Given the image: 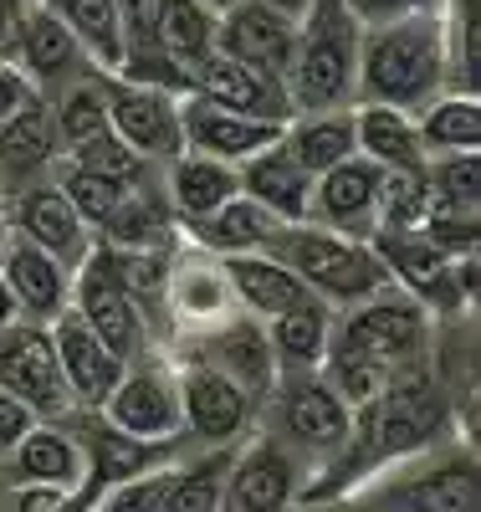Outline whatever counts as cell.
Here are the masks:
<instances>
[{
  "label": "cell",
  "mask_w": 481,
  "mask_h": 512,
  "mask_svg": "<svg viewBox=\"0 0 481 512\" xmlns=\"http://www.w3.org/2000/svg\"><path fill=\"white\" fill-rule=\"evenodd\" d=\"M425 190L441 200H481V154H430Z\"/></svg>",
  "instance_id": "43"
},
{
  "label": "cell",
  "mask_w": 481,
  "mask_h": 512,
  "mask_svg": "<svg viewBox=\"0 0 481 512\" xmlns=\"http://www.w3.org/2000/svg\"><path fill=\"white\" fill-rule=\"evenodd\" d=\"M174 456H180V451H174ZM174 456H164V461L144 466V472L123 477V482L98 487L93 497H87V507H82V512H159L164 487H169V466H174Z\"/></svg>",
  "instance_id": "42"
},
{
  "label": "cell",
  "mask_w": 481,
  "mask_h": 512,
  "mask_svg": "<svg viewBox=\"0 0 481 512\" xmlns=\"http://www.w3.org/2000/svg\"><path fill=\"white\" fill-rule=\"evenodd\" d=\"M435 328H441V318L420 297H410L400 287H379L333 313L328 354H359V359H379L389 369H400V364L430 354Z\"/></svg>",
  "instance_id": "4"
},
{
  "label": "cell",
  "mask_w": 481,
  "mask_h": 512,
  "mask_svg": "<svg viewBox=\"0 0 481 512\" xmlns=\"http://www.w3.org/2000/svg\"><path fill=\"white\" fill-rule=\"evenodd\" d=\"M180 134H185V149H195V154L246 164L251 154H261L267 144L282 139V123L246 118V113H231L221 103H205L195 93H180Z\"/></svg>",
  "instance_id": "22"
},
{
  "label": "cell",
  "mask_w": 481,
  "mask_h": 512,
  "mask_svg": "<svg viewBox=\"0 0 481 512\" xmlns=\"http://www.w3.org/2000/svg\"><path fill=\"white\" fill-rule=\"evenodd\" d=\"M446 88L476 93L471 82V16L446 6H410L359 36V103L420 113Z\"/></svg>",
  "instance_id": "1"
},
{
  "label": "cell",
  "mask_w": 481,
  "mask_h": 512,
  "mask_svg": "<svg viewBox=\"0 0 481 512\" xmlns=\"http://www.w3.org/2000/svg\"><path fill=\"white\" fill-rule=\"evenodd\" d=\"M21 313H16V297L6 292V282H0V328H6V323H16Z\"/></svg>",
  "instance_id": "51"
},
{
  "label": "cell",
  "mask_w": 481,
  "mask_h": 512,
  "mask_svg": "<svg viewBox=\"0 0 481 512\" xmlns=\"http://www.w3.org/2000/svg\"><path fill=\"white\" fill-rule=\"evenodd\" d=\"M52 185L72 200V210L93 226V236L103 231V221L113 216V210L123 205V195H128V185H118V180H103V175H93V169H82V164H72V159H57V169H52Z\"/></svg>",
  "instance_id": "37"
},
{
  "label": "cell",
  "mask_w": 481,
  "mask_h": 512,
  "mask_svg": "<svg viewBox=\"0 0 481 512\" xmlns=\"http://www.w3.org/2000/svg\"><path fill=\"white\" fill-rule=\"evenodd\" d=\"M52 21H62V31L82 47V57L98 72H118L123 67V21H118V0H36Z\"/></svg>",
  "instance_id": "29"
},
{
  "label": "cell",
  "mask_w": 481,
  "mask_h": 512,
  "mask_svg": "<svg viewBox=\"0 0 481 512\" xmlns=\"http://www.w3.org/2000/svg\"><path fill=\"white\" fill-rule=\"evenodd\" d=\"M425 169H384L379 175V205H374V231H415L425 216Z\"/></svg>",
  "instance_id": "40"
},
{
  "label": "cell",
  "mask_w": 481,
  "mask_h": 512,
  "mask_svg": "<svg viewBox=\"0 0 481 512\" xmlns=\"http://www.w3.org/2000/svg\"><path fill=\"white\" fill-rule=\"evenodd\" d=\"M16 16H21V0H0V52H11V36H16Z\"/></svg>",
  "instance_id": "49"
},
{
  "label": "cell",
  "mask_w": 481,
  "mask_h": 512,
  "mask_svg": "<svg viewBox=\"0 0 481 512\" xmlns=\"http://www.w3.org/2000/svg\"><path fill=\"white\" fill-rule=\"evenodd\" d=\"M0 241H6V221H0Z\"/></svg>",
  "instance_id": "54"
},
{
  "label": "cell",
  "mask_w": 481,
  "mask_h": 512,
  "mask_svg": "<svg viewBox=\"0 0 481 512\" xmlns=\"http://www.w3.org/2000/svg\"><path fill=\"white\" fill-rule=\"evenodd\" d=\"M0 282L16 297V313L26 323H52L57 313L72 308V267L11 231L0 241Z\"/></svg>",
  "instance_id": "18"
},
{
  "label": "cell",
  "mask_w": 481,
  "mask_h": 512,
  "mask_svg": "<svg viewBox=\"0 0 481 512\" xmlns=\"http://www.w3.org/2000/svg\"><path fill=\"white\" fill-rule=\"evenodd\" d=\"M72 313L93 328L123 364H134V359L164 349L159 338H154V328H149V318L139 313V303L113 282V272L103 267L98 251H87V262L72 272Z\"/></svg>",
  "instance_id": "10"
},
{
  "label": "cell",
  "mask_w": 481,
  "mask_h": 512,
  "mask_svg": "<svg viewBox=\"0 0 481 512\" xmlns=\"http://www.w3.org/2000/svg\"><path fill=\"white\" fill-rule=\"evenodd\" d=\"M154 185H159V195L169 205V216L180 221V226H195V221H205L210 210H221L241 190V175H236V164H226V159L180 149L174 159L159 164Z\"/></svg>",
  "instance_id": "23"
},
{
  "label": "cell",
  "mask_w": 481,
  "mask_h": 512,
  "mask_svg": "<svg viewBox=\"0 0 481 512\" xmlns=\"http://www.w3.org/2000/svg\"><path fill=\"white\" fill-rule=\"evenodd\" d=\"M0 221H6L11 236H26L31 246L52 251L57 262H67L72 272L87 262V251L98 246L93 226L72 210V200L52 185V175L36 180V185H21L16 195L0 200Z\"/></svg>",
  "instance_id": "12"
},
{
  "label": "cell",
  "mask_w": 481,
  "mask_h": 512,
  "mask_svg": "<svg viewBox=\"0 0 481 512\" xmlns=\"http://www.w3.org/2000/svg\"><path fill=\"white\" fill-rule=\"evenodd\" d=\"M420 231L441 251H451V256L476 251V241H481V200H441V195H430L425 216H420Z\"/></svg>",
  "instance_id": "41"
},
{
  "label": "cell",
  "mask_w": 481,
  "mask_h": 512,
  "mask_svg": "<svg viewBox=\"0 0 481 512\" xmlns=\"http://www.w3.org/2000/svg\"><path fill=\"white\" fill-rule=\"evenodd\" d=\"M379 175H384V169L369 164L364 154L323 169V175L313 180L308 221H313V226H328V231H338V236L369 241V236H374V205H379Z\"/></svg>",
  "instance_id": "19"
},
{
  "label": "cell",
  "mask_w": 481,
  "mask_h": 512,
  "mask_svg": "<svg viewBox=\"0 0 481 512\" xmlns=\"http://www.w3.org/2000/svg\"><path fill=\"white\" fill-rule=\"evenodd\" d=\"M226 262V277H231V292H236V308L251 313V318H277L282 308H292L297 297H308L302 277L272 251H241V256H221Z\"/></svg>",
  "instance_id": "28"
},
{
  "label": "cell",
  "mask_w": 481,
  "mask_h": 512,
  "mask_svg": "<svg viewBox=\"0 0 481 512\" xmlns=\"http://www.w3.org/2000/svg\"><path fill=\"white\" fill-rule=\"evenodd\" d=\"M267 6H277L282 16H292V21H302V16H308V6H313V0H267Z\"/></svg>",
  "instance_id": "50"
},
{
  "label": "cell",
  "mask_w": 481,
  "mask_h": 512,
  "mask_svg": "<svg viewBox=\"0 0 481 512\" xmlns=\"http://www.w3.org/2000/svg\"><path fill=\"white\" fill-rule=\"evenodd\" d=\"M47 333H52L57 369H62V384H67L72 405H77V410H98V405L108 400V390L118 384V374H123V359H118L72 308L57 313V318L47 323Z\"/></svg>",
  "instance_id": "20"
},
{
  "label": "cell",
  "mask_w": 481,
  "mask_h": 512,
  "mask_svg": "<svg viewBox=\"0 0 481 512\" xmlns=\"http://www.w3.org/2000/svg\"><path fill=\"white\" fill-rule=\"evenodd\" d=\"M354 144L379 169H425V144L415 134V113L389 103H354Z\"/></svg>",
  "instance_id": "30"
},
{
  "label": "cell",
  "mask_w": 481,
  "mask_h": 512,
  "mask_svg": "<svg viewBox=\"0 0 481 512\" xmlns=\"http://www.w3.org/2000/svg\"><path fill=\"white\" fill-rule=\"evenodd\" d=\"M277 231H282V221L272 216V210H261L251 195H231L221 210H210L205 221H195V226H180V236L185 241H195L200 251H210V256H241V251H272V241H277Z\"/></svg>",
  "instance_id": "27"
},
{
  "label": "cell",
  "mask_w": 481,
  "mask_h": 512,
  "mask_svg": "<svg viewBox=\"0 0 481 512\" xmlns=\"http://www.w3.org/2000/svg\"><path fill=\"white\" fill-rule=\"evenodd\" d=\"M98 415L113 431L149 441V446H185V415H180V384H174V359L144 354L134 364H123L118 384L108 390V400L98 405Z\"/></svg>",
  "instance_id": "7"
},
{
  "label": "cell",
  "mask_w": 481,
  "mask_h": 512,
  "mask_svg": "<svg viewBox=\"0 0 481 512\" xmlns=\"http://www.w3.org/2000/svg\"><path fill=\"white\" fill-rule=\"evenodd\" d=\"M236 175H241V195H251L261 210H272V216L282 226L292 221H308V200H313V175L302 169L287 144H267L261 154H251L246 164H236Z\"/></svg>",
  "instance_id": "25"
},
{
  "label": "cell",
  "mask_w": 481,
  "mask_h": 512,
  "mask_svg": "<svg viewBox=\"0 0 481 512\" xmlns=\"http://www.w3.org/2000/svg\"><path fill=\"white\" fill-rule=\"evenodd\" d=\"M200 6H210L215 16H221V11H231V6H236V0H200Z\"/></svg>",
  "instance_id": "52"
},
{
  "label": "cell",
  "mask_w": 481,
  "mask_h": 512,
  "mask_svg": "<svg viewBox=\"0 0 481 512\" xmlns=\"http://www.w3.org/2000/svg\"><path fill=\"white\" fill-rule=\"evenodd\" d=\"M31 425H36V410H31V405H21L16 395L0 390V456H6V451L31 431Z\"/></svg>",
  "instance_id": "46"
},
{
  "label": "cell",
  "mask_w": 481,
  "mask_h": 512,
  "mask_svg": "<svg viewBox=\"0 0 481 512\" xmlns=\"http://www.w3.org/2000/svg\"><path fill=\"white\" fill-rule=\"evenodd\" d=\"M52 108V123H57V139H62V154L98 139L108 128V72H82L77 82H67V88H57L47 98Z\"/></svg>",
  "instance_id": "36"
},
{
  "label": "cell",
  "mask_w": 481,
  "mask_h": 512,
  "mask_svg": "<svg viewBox=\"0 0 481 512\" xmlns=\"http://www.w3.org/2000/svg\"><path fill=\"white\" fill-rule=\"evenodd\" d=\"M0 390L16 395L21 405L36 410V420H67L77 415L62 369H57V349H52V333L47 323H6L0 328Z\"/></svg>",
  "instance_id": "11"
},
{
  "label": "cell",
  "mask_w": 481,
  "mask_h": 512,
  "mask_svg": "<svg viewBox=\"0 0 481 512\" xmlns=\"http://www.w3.org/2000/svg\"><path fill=\"white\" fill-rule=\"evenodd\" d=\"M169 354H195V359L215 364L221 374H231L256 405L267 400L272 384H277V359H272V344H267V328H261V318H251V313H236L221 328H210V333L190 338V344L169 349Z\"/></svg>",
  "instance_id": "15"
},
{
  "label": "cell",
  "mask_w": 481,
  "mask_h": 512,
  "mask_svg": "<svg viewBox=\"0 0 481 512\" xmlns=\"http://www.w3.org/2000/svg\"><path fill=\"white\" fill-rule=\"evenodd\" d=\"M318 369H323V379L333 384V395L354 410V415L374 410V400L389 390V379H395V369H389V364L359 359V354H323Z\"/></svg>",
  "instance_id": "39"
},
{
  "label": "cell",
  "mask_w": 481,
  "mask_h": 512,
  "mask_svg": "<svg viewBox=\"0 0 481 512\" xmlns=\"http://www.w3.org/2000/svg\"><path fill=\"white\" fill-rule=\"evenodd\" d=\"M108 128L159 169L164 159L185 149L180 93L154 88V82H134V77H108Z\"/></svg>",
  "instance_id": "13"
},
{
  "label": "cell",
  "mask_w": 481,
  "mask_h": 512,
  "mask_svg": "<svg viewBox=\"0 0 481 512\" xmlns=\"http://www.w3.org/2000/svg\"><path fill=\"white\" fill-rule=\"evenodd\" d=\"M292 47H297V21L267 6V0H236L231 11H221V26H215V52H226L277 82L287 77Z\"/></svg>",
  "instance_id": "17"
},
{
  "label": "cell",
  "mask_w": 481,
  "mask_h": 512,
  "mask_svg": "<svg viewBox=\"0 0 481 512\" xmlns=\"http://www.w3.org/2000/svg\"><path fill=\"white\" fill-rule=\"evenodd\" d=\"M287 512H359V502L348 492H338V497H297Z\"/></svg>",
  "instance_id": "48"
},
{
  "label": "cell",
  "mask_w": 481,
  "mask_h": 512,
  "mask_svg": "<svg viewBox=\"0 0 481 512\" xmlns=\"http://www.w3.org/2000/svg\"><path fill=\"white\" fill-rule=\"evenodd\" d=\"M169 359H174V384H180L185 446H236L256 431L261 405L231 374H221L195 354H169Z\"/></svg>",
  "instance_id": "8"
},
{
  "label": "cell",
  "mask_w": 481,
  "mask_h": 512,
  "mask_svg": "<svg viewBox=\"0 0 481 512\" xmlns=\"http://www.w3.org/2000/svg\"><path fill=\"white\" fill-rule=\"evenodd\" d=\"M282 144L287 154L308 169L318 180L323 169L354 159L359 144H354V108H323V113H292L282 123Z\"/></svg>",
  "instance_id": "31"
},
{
  "label": "cell",
  "mask_w": 481,
  "mask_h": 512,
  "mask_svg": "<svg viewBox=\"0 0 481 512\" xmlns=\"http://www.w3.org/2000/svg\"><path fill=\"white\" fill-rule=\"evenodd\" d=\"M333 303H323L318 292L297 297L292 308H282L277 318H267V344L277 359V374H297V369H318L328 354V338H333Z\"/></svg>",
  "instance_id": "26"
},
{
  "label": "cell",
  "mask_w": 481,
  "mask_h": 512,
  "mask_svg": "<svg viewBox=\"0 0 481 512\" xmlns=\"http://www.w3.org/2000/svg\"><path fill=\"white\" fill-rule=\"evenodd\" d=\"M343 6L354 11L359 26H379V21H389V16L410 11V0H343Z\"/></svg>",
  "instance_id": "47"
},
{
  "label": "cell",
  "mask_w": 481,
  "mask_h": 512,
  "mask_svg": "<svg viewBox=\"0 0 481 512\" xmlns=\"http://www.w3.org/2000/svg\"><path fill=\"white\" fill-rule=\"evenodd\" d=\"M236 313L241 308H236L226 262L180 236V246L169 251V277H164V344L180 349Z\"/></svg>",
  "instance_id": "6"
},
{
  "label": "cell",
  "mask_w": 481,
  "mask_h": 512,
  "mask_svg": "<svg viewBox=\"0 0 481 512\" xmlns=\"http://www.w3.org/2000/svg\"><path fill=\"white\" fill-rule=\"evenodd\" d=\"M236 446H185L169 466V487H164L159 512H215Z\"/></svg>",
  "instance_id": "33"
},
{
  "label": "cell",
  "mask_w": 481,
  "mask_h": 512,
  "mask_svg": "<svg viewBox=\"0 0 481 512\" xmlns=\"http://www.w3.org/2000/svg\"><path fill=\"white\" fill-rule=\"evenodd\" d=\"M410 6H446V0H410Z\"/></svg>",
  "instance_id": "53"
},
{
  "label": "cell",
  "mask_w": 481,
  "mask_h": 512,
  "mask_svg": "<svg viewBox=\"0 0 481 512\" xmlns=\"http://www.w3.org/2000/svg\"><path fill=\"white\" fill-rule=\"evenodd\" d=\"M190 93L205 98V103H221L231 113H246V118H267V123H287L292 118V103L282 93V82L256 72L226 52H210L190 67Z\"/></svg>",
  "instance_id": "21"
},
{
  "label": "cell",
  "mask_w": 481,
  "mask_h": 512,
  "mask_svg": "<svg viewBox=\"0 0 481 512\" xmlns=\"http://www.w3.org/2000/svg\"><path fill=\"white\" fill-rule=\"evenodd\" d=\"M215 26H221V16H215L210 6H200V0H159L154 47L190 77V67L215 52Z\"/></svg>",
  "instance_id": "34"
},
{
  "label": "cell",
  "mask_w": 481,
  "mask_h": 512,
  "mask_svg": "<svg viewBox=\"0 0 481 512\" xmlns=\"http://www.w3.org/2000/svg\"><path fill=\"white\" fill-rule=\"evenodd\" d=\"M272 256H282V262L302 277V287L318 292L323 303H333V308H348V303H359V297L389 287L384 262L374 256L369 241L338 236V231L313 226V221L282 226L277 241H272Z\"/></svg>",
  "instance_id": "5"
},
{
  "label": "cell",
  "mask_w": 481,
  "mask_h": 512,
  "mask_svg": "<svg viewBox=\"0 0 481 512\" xmlns=\"http://www.w3.org/2000/svg\"><path fill=\"white\" fill-rule=\"evenodd\" d=\"M415 134L425 144V159L430 154H471V149H481V103H476V93L446 88L441 98H430L415 113Z\"/></svg>",
  "instance_id": "35"
},
{
  "label": "cell",
  "mask_w": 481,
  "mask_h": 512,
  "mask_svg": "<svg viewBox=\"0 0 481 512\" xmlns=\"http://www.w3.org/2000/svg\"><path fill=\"white\" fill-rule=\"evenodd\" d=\"M31 98H41V93L31 88V77L11 62V52H0V123H6L11 113H21Z\"/></svg>",
  "instance_id": "45"
},
{
  "label": "cell",
  "mask_w": 481,
  "mask_h": 512,
  "mask_svg": "<svg viewBox=\"0 0 481 512\" xmlns=\"http://www.w3.org/2000/svg\"><path fill=\"white\" fill-rule=\"evenodd\" d=\"M302 487H308L302 461L287 446H277L267 431H251L231 451L215 512H287L302 497Z\"/></svg>",
  "instance_id": "9"
},
{
  "label": "cell",
  "mask_w": 481,
  "mask_h": 512,
  "mask_svg": "<svg viewBox=\"0 0 481 512\" xmlns=\"http://www.w3.org/2000/svg\"><path fill=\"white\" fill-rule=\"evenodd\" d=\"M98 241L123 246V251H174L180 246V221L169 216L159 185H139V190H128L123 205L103 221Z\"/></svg>",
  "instance_id": "32"
},
{
  "label": "cell",
  "mask_w": 481,
  "mask_h": 512,
  "mask_svg": "<svg viewBox=\"0 0 481 512\" xmlns=\"http://www.w3.org/2000/svg\"><path fill=\"white\" fill-rule=\"evenodd\" d=\"M348 497L359 502V512H481L476 446L471 436H446L369 472Z\"/></svg>",
  "instance_id": "2"
},
{
  "label": "cell",
  "mask_w": 481,
  "mask_h": 512,
  "mask_svg": "<svg viewBox=\"0 0 481 512\" xmlns=\"http://www.w3.org/2000/svg\"><path fill=\"white\" fill-rule=\"evenodd\" d=\"M11 62L31 77V88L41 98H52L57 88L77 82L82 72H98L93 62L82 57V47L62 31V21H52L36 0H21V16H16V36H11Z\"/></svg>",
  "instance_id": "16"
},
{
  "label": "cell",
  "mask_w": 481,
  "mask_h": 512,
  "mask_svg": "<svg viewBox=\"0 0 481 512\" xmlns=\"http://www.w3.org/2000/svg\"><path fill=\"white\" fill-rule=\"evenodd\" d=\"M359 36L364 26L343 0H313L297 21V47L282 77L292 113L354 108L359 103Z\"/></svg>",
  "instance_id": "3"
},
{
  "label": "cell",
  "mask_w": 481,
  "mask_h": 512,
  "mask_svg": "<svg viewBox=\"0 0 481 512\" xmlns=\"http://www.w3.org/2000/svg\"><path fill=\"white\" fill-rule=\"evenodd\" d=\"M0 482H41V487H62L77 492L87 507V456L82 441L67 420H36L31 431L0 456Z\"/></svg>",
  "instance_id": "14"
},
{
  "label": "cell",
  "mask_w": 481,
  "mask_h": 512,
  "mask_svg": "<svg viewBox=\"0 0 481 512\" xmlns=\"http://www.w3.org/2000/svg\"><path fill=\"white\" fill-rule=\"evenodd\" d=\"M0 512H82V497L41 482H0Z\"/></svg>",
  "instance_id": "44"
},
{
  "label": "cell",
  "mask_w": 481,
  "mask_h": 512,
  "mask_svg": "<svg viewBox=\"0 0 481 512\" xmlns=\"http://www.w3.org/2000/svg\"><path fill=\"white\" fill-rule=\"evenodd\" d=\"M62 159H72V164H82V169H93V175H103V180H118V185H128V190L154 185V175H159V169H154L144 154H134V149H128V144L113 134V128H103L98 139H87V144L67 149Z\"/></svg>",
  "instance_id": "38"
},
{
  "label": "cell",
  "mask_w": 481,
  "mask_h": 512,
  "mask_svg": "<svg viewBox=\"0 0 481 512\" xmlns=\"http://www.w3.org/2000/svg\"><path fill=\"white\" fill-rule=\"evenodd\" d=\"M62 159V139L47 98H31L21 113H11L0 123V200L16 195L21 185L47 180Z\"/></svg>",
  "instance_id": "24"
}]
</instances>
